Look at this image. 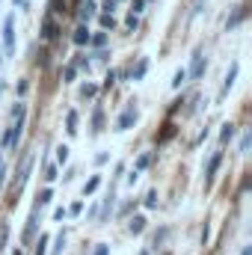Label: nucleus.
<instances>
[{
	"label": "nucleus",
	"mask_w": 252,
	"mask_h": 255,
	"mask_svg": "<svg viewBox=\"0 0 252 255\" xmlns=\"http://www.w3.org/2000/svg\"><path fill=\"white\" fill-rule=\"evenodd\" d=\"M101 125H104V113L98 110V113H95V119H92V133H101Z\"/></svg>",
	"instance_id": "obj_21"
},
{
	"label": "nucleus",
	"mask_w": 252,
	"mask_h": 255,
	"mask_svg": "<svg viewBox=\"0 0 252 255\" xmlns=\"http://www.w3.org/2000/svg\"><path fill=\"white\" fill-rule=\"evenodd\" d=\"M57 33H60V30H57V24L48 18V21L42 24V36H45V39H57Z\"/></svg>",
	"instance_id": "obj_10"
},
{
	"label": "nucleus",
	"mask_w": 252,
	"mask_h": 255,
	"mask_svg": "<svg viewBox=\"0 0 252 255\" xmlns=\"http://www.w3.org/2000/svg\"><path fill=\"white\" fill-rule=\"evenodd\" d=\"M0 63H3V57H0Z\"/></svg>",
	"instance_id": "obj_40"
},
{
	"label": "nucleus",
	"mask_w": 252,
	"mask_h": 255,
	"mask_svg": "<svg viewBox=\"0 0 252 255\" xmlns=\"http://www.w3.org/2000/svg\"><path fill=\"white\" fill-rule=\"evenodd\" d=\"M95 9H98V6H95V3H92V0H86V3H83V6H80V21H89V18H92V15H95Z\"/></svg>",
	"instance_id": "obj_9"
},
{
	"label": "nucleus",
	"mask_w": 252,
	"mask_h": 255,
	"mask_svg": "<svg viewBox=\"0 0 252 255\" xmlns=\"http://www.w3.org/2000/svg\"><path fill=\"white\" fill-rule=\"evenodd\" d=\"M145 208H157V190H151L145 196Z\"/></svg>",
	"instance_id": "obj_25"
},
{
	"label": "nucleus",
	"mask_w": 252,
	"mask_h": 255,
	"mask_svg": "<svg viewBox=\"0 0 252 255\" xmlns=\"http://www.w3.org/2000/svg\"><path fill=\"white\" fill-rule=\"evenodd\" d=\"M45 178L54 181V178H57V166H48V169H45Z\"/></svg>",
	"instance_id": "obj_32"
},
{
	"label": "nucleus",
	"mask_w": 252,
	"mask_h": 255,
	"mask_svg": "<svg viewBox=\"0 0 252 255\" xmlns=\"http://www.w3.org/2000/svg\"><path fill=\"white\" fill-rule=\"evenodd\" d=\"M244 18H247V9H244V6H241V9H238V12H235V15H232V18H229V30H235V27H238V24H241V21H244Z\"/></svg>",
	"instance_id": "obj_13"
},
{
	"label": "nucleus",
	"mask_w": 252,
	"mask_h": 255,
	"mask_svg": "<svg viewBox=\"0 0 252 255\" xmlns=\"http://www.w3.org/2000/svg\"><path fill=\"white\" fill-rule=\"evenodd\" d=\"M63 77H65V80H74V77H77V68H74V65H65Z\"/></svg>",
	"instance_id": "obj_29"
},
{
	"label": "nucleus",
	"mask_w": 252,
	"mask_h": 255,
	"mask_svg": "<svg viewBox=\"0 0 252 255\" xmlns=\"http://www.w3.org/2000/svg\"><path fill=\"white\" fill-rule=\"evenodd\" d=\"M241 255H252V247H247V250H244V253H241Z\"/></svg>",
	"instance_id": "obj_38"
},
{
	"label": "nucleus",
	"mask_w": 252,
	"mask_h": 255,
	"mask_svg": "<svg viewBox=\"0 0 252 255\" xmlns=\"http://www.w3.org/2000/svg\"><path fill=\"white\" fill-rule=\"evenodd\" d=\"M12 3H15V6H21V3H24V0H12Z\"/></svg>",
	"instance_id": "obj_39"
},
{
	"label": "nucleus",
	"mask_w": 252,
	"mask_h": 255,
	"mask_svg": "<svg viewBox=\"0 0 252 255\" xmlns=\"http://www.w3.org/2000/svg\"><path fill=\"white\" fill-rule=\"evenodd\" d=\"M142 255H148V253H142Z\"/></svg>",
	"instance_id": "obj_41"
},
{
	"label": "nucleus",
	"mask_w": 252,
	"mask_h": 255,
	"mask_svg": "<svg viewBox=\"0 0 252 255\" xmlns=\"http://www.w3.org/2000/svg\"><path fill=\"white\" fill-rule=\"evenodd\" d=\"M92 255H110V247H107V244H95Z\"/></svg>",
	"instance_id": "obj_28"
},
{
	"label": "nucleus",
	"mask_w": 252,
	"mask_h": 255,
	"mask_svg": "<svg viewBox=\"0 0 252 255\" xmlns=\"http://www.w3.org/2000/svg\"><path fill=\"white\" fill-rule=\"evenodd\" d=\"M125 24H127V30H136V27H139V15H136V12H130V15L125 18Z\"/></svg>",
	"instance_id": "obj_22"
},
{
	"label": "nucleus",
	"mask_w": 252,
	"mask_h": 255,
	"mask_svg": "<svg viewBox=\"0 0 252 255\" xmlns=\"http://www.w3.org/2000/svg\"><path fill=\"white\" fill-rule=\"evenodd\" d=\"M148 163H151V154H139V157H136V172L148 169Z\"/></svg>",
	"instance_id": "obj_20"
},
{
	"label": "nucleus",
	"mask_w": 252,
	"mask_h": 255,
	"mask_svg": "<svg viewBox=\"0 0 252 255\" xmlns=\"http://www.w3.org/2000/svg\"><path fill=\"white\" fill-rule=\"evenodd\" d=\"M48 235H39V247H36V255H48Z\"/></svg>",
	"instance_id": "obj_18"
},
{
	"label": "nucleus",
	"mask_w": 252,
	"mask_h": 255,
	"mask_svg": "<svg viewBox=\"0 0 252 255\" xmlns=\"http://www.w3.org/2000/svg\"><path fill=\"white\" fill-rule=\"evenodd\" d=\"M51 199H54V193H51V190H42V193H39V205H48Z\"/></svg>",
	"instance_id": "obj_30"
},
{
	"label": "nucleus",
	"mask_w": 252,
	"mask_h": 255,
	"mask_svg": "<svg viewBox=\"0 0 252 255\" xmlns=\"http://www.w3.org/2000/svg\"><path fill=\"white\" fill-rule=\"evenodd\" d=\"M3 48L6 54H15V18L12 15L3 21Z\"/></svg>",
	"instance_id": "obj_1"
},
{
	"label": "nucleus",
	"mask_w": 252,
	"mask_h": 255,
	"mask_svg": "<svg viewBox=\"0 0 252 255\" xmlns=\"http://www.w3.org/2000/svg\"><path fill=\"white\" fill-rule=\"evenodd\" d=\"M65 214H68L65 208H57V211H54V220H65Z\"/></svg>",
	"instance_id": "obj_36"
},
{
	"label": "nucleus",
	"mask_w": 252,
	"mask_h": 255,
	"mask_svg": "<svg viewBox=\"0 0 252 255\" xmlns=\"http://www.w3.org/2000/svg\"><path fill=\"white\" fill-rule=\"evenodd\" d=\"M187 80V68H178L175 77H172V89H181V83Z\"/></svg>",
	"instance_id": "obj_16"
},
{
	"label": "nucleus",
	"mask_w": 252,
	"mask_h": 255,
	"mask_svg": "<svg viewBox=\"0 0 252 255\" xmlns=\"http://www.w3.org/2000/svg\"><path fill=\"white\" fill-rule=\"evenodd\" d=\"M205 57H202V51H196V57H193V65H190V71H187V77H193V80H199L202 74H205Z\"/></svg>",
	"instance_id": "obj_3"
},
{
	"label": "nucleus",
	"mask_w": 252,
	"mask_h": 255,
	"mask_svg": "<svg viewBox=\"0 0 252 255\" xmlns=\"http://www.w3.org/2000/svg\"><path fill=\"white\" fill-rule=\"evenodd\" d=\"M127 232H130V235H142V232H145V217H142V214L130 217V223H127Z\"/></svg>",
	"instance_id": "obj_5"
},
{
	"label": "nucleus",
	"mask_w": 252,
	"mask_h": 255,
	"mask_svg": "<svg viewBox=\"0 0 252 255\" xmlns=\"http://www.w3.org/2000/svg\"><path fill=\"white\" fill-rule=\"evenodd\" d=\"M98 184H101V175H92L89 181H86V187H83V196H89V193L98 190Z\"/></svg>",
	"instance_id": "obj_15"
},
{
	"label": "nucleus",
	"mask_w": 252,
	"mask_h": 255,
	"mask_svg": "<svg viewBox=\"0 0 252 255\" xmlns=\"http://www.w3.org/2000/svg\"><path fill=\"white\" fill-rule=\"evenodd\" d=\"M71 42H74V45H89V30H86V24H80V27L74 30Z\"/></svg>",
	"instance_id": "obj_6"
},
{
	"label": "nucleus",
	"mask_w": 252,
	"mask_h": 255,
	"mask_svg": "<svg viewBox=\"0 0 252 255\" xmlns=\"http://www.w3.org/2000/svg\"><path fill=\"white\" fill-rule=\"evenodd\" d=\"M80 211H83V202H74V205L68 208V214H80Z\"/></svg>",
	"instance_id": "obj_35"
},
{
	"label": "nucleus",
	"mask_w": 252,
	"mask_h": 255,
	"mask_svg": "<svg viewBox=\"0 0 252 255\" xmlns=\"http://www.w3.org/2000/svg\"><path fill=\"white\" fill-rule=\"evenodd\" d=\"M68 160V145H60L57 148V163H65Z\"/></svg>",
	"instance_id": "obj_23"
},
{
	"label": "nucleus",
	"mask_w": 252,
	"mask_h": 255,
	"mask_svg": "<svg viewBox=\"0 0 252 255\" xmlns=\"http://www.w3.org/2000/svg\"><path fill=\"white\" fill-rule=\"evenodd\" d=\"M101 27H104V30H113V27H116V18H113V12H104V15H101Z\"/></svg>",
	"instance_id": "obj_17"
},
{
	"label": "nucleus",
	"mask_w": 252,
	"mask_h": 255,
	"mask_svg": "<svg viewBox=\"0 0 252 255\" xmlns=\"http://www.w3.org/2000/svg\"><path fill=\"white\" fill-rule=\"evenodd\" d=\"M232 139H235V125H232V122H226L223 130H220V142H223V145H229Z\"/></svg>",
	"instance_id": "obj_8"
},
{
	"label": "nucleus",
	"mask_w": 252,
	"mask_h": 255,
	"mask_svg": "<svg viewBox=\"0 0 252 255\" xmlns=\"http://www.w3.org/2000/svg\"><path fill=\"white\" fill-rule=\"evenodd\" d=\"M250 145H252V133L247 130V133H244V139H241V151H250Z\"/></svg>",
	"instance_id": "obj_26"
},
{
	"label": "nucleus",
	"mask_w": 252,
	"mask_h": 255,
	"mask_svg": "<svg viewBox=\"0 0 252 255\" xmlns=\"http://www.w3.org/2000/svg\"><path fill=\"white\" fill-rule=\"evenodd\" d=\"M104 80H107L104 86H113V83H116V71H107V77H104Z\"/></svg>",
	"instance_id": "obj_34"
},
{
	"label": "nucleus",
	"mask_w": 252,
	"mask_h": 255,
	"mask_svg": "<svg viewBox=\"0 0 252 255\" xmlns=\"http://www.w3.org/2000/svg\"><path fill=\"white\" fill-rule=\"evenodd\" d=\"M65 130H68L71 136L77 133V113H74V110H68V116H65Z\"/></svg>",
	"instance_id": "obj_12"
},
{
	"label": "nucleus",
	"mask_w": 252,
	"mask_h": 255,
	"mask_svg": "<svg viewBox=\"0 0 252 255\" xmlns=\"http://www.w3.org/2000/svg\"><path fill=\"white\" fill-rule=\"evenodd\" d=\"M220 163H223V151H217V154L211 157V163H208V181H214V175H217Z\"/></svg>",
	"instance_id": "obj_7"
},
{
	"label": "nucleus",
	"mask_w": 252,
	"mask_h": 255,
	"mask_svg": "<svg viewBox=\"0 0 252 255\" xmlns=\"http://www.w3.org/2000/svg\"><path fill=\"white\" fill-rule=\"evenodd\" d=\"M101 9H104V12H113V9H116V0H104Z\"/></svg>",
	"instance_id": "obj_33"
},
{
	"label": "nucleus",
	"mask_w": 252,
	"mask_h": 255,
	"mask_svg": "<svg viewBox=\"0 0 252 255\" xmlns=\"http://www.w3.org/2000/svg\"><path fill=\"white\" fill-rule=\"evenodd\" d=\"M63 247H65V232H60V235H57V247H54V255L63 253Z\"/></svg>",
	"instance_id": "obj_24"
},
{
	"label": "nucleus",
	"mask_w": 252,
	"mask_h": 255,
	"mask_svg": "<svg viewBox=\"0 0 252 255\" xmlns=\"http://www.w3.org/2000/svg\"><path fill=\"white\" fill-rule=\"evenodd\" d=\"M98 95V86L95 83H83L80 86V98H95Z\"/></svg>",
	"instance_id": "obj_14"
},
{
	"label": "nucleus",
	"mask_w": 252,
	"mask_h": 255,
	"mask_svg": "<svg viewBox=\"0 0 252 255\" xmlns=\"http://www.w3.org/2000/svg\"><path fill=\"white\" fill-rule=\"evenodd\" d=\"M145 71H148V60H139L136 68L130 71V77H133V80H142V77H145Z\"/></svg>",
	"instance_id": "obj_11"
},
{
	"label": "nucleus",
	"mask_w": 252,
	"mask_h": 255,
	"mask_svg": "<svg viewBox=\"0 0 252 255\" xmlns=\"http://www.w3.org/2000/svg\"><path fill=\"white\" fill-rule=\"evenodd\" d=\"M142 9H145V0H130V12H136V15H139Z\"/></svg>",
	"instance_id": "obj_27"
},
{
	"label": "nucleus",
	"mask_w": 252,
	"mask_h": 255,
	"mask_svg": "<svg viewBox=\"0 0 252 255\" xmlns=\"http://www.w3.org/2000/svg\"><path fill=\"white\" fill-rule=\"evenodd\" d=\"M89 42H92L95 48H104V45H107V33H95V36H89Z\"/></svg>",
	"instance_id": "obj_19"
},
{
	"label": "nucleus",
	"mask_w": 252,
	"mask_h": 255,
	"mask_svg": "<svg viewBox=\"0 0 252 255\" xmlns=\"http://www.w3.org/2000/svg\"><path fill=\"white\" fill-rule=\"evenodd\" d=\"M133 122H136V110H133V107H127L125 113L116 119V130H127V128H133Z\"/></svg>",
	"instance_id": "obj_4"
},
{
	"label": "nucleus",
	"mask_w": 252,
	"mask_h": 255,
	"mask_svg": "<svg viewBox=\"0 0 252 255\" xmlns=\"http://www.w3.org/2000/svg\"><path fill=\"white\" fill-rule=\"evenodd\" d=\"M238 71H241V65L238 63H232L229 65V74H226V83H223V89H220V101L232 92V86H235V80H238Z\"/></svg>",
	"instance_id": "obj_2"
},
{
	"label": "nucleus",
	"mask_w": 252,
	"mask_h": 255,
	"mask_svg": "<svg viewBox=\"0 0 252 255\" xmlns=\"http://www.w3.org/2000/svg\"><path fill=\"white\" fill-rule=\"evenodd\" d=\"M21 116H24V104H15L12 107V119H21Z\"/></svg>",
	"instance_id": "obj_31"
},
{
	"label": "nucleus",
	"mask_w": 252,
	"mask_h": 255,
	"mask_svg": "<svg viewBox=\"0 0 252 255\" xmlns=\"http://www.w3.org/2000/svg\"><path fill=\"white\" fill-rule=\"evenodd\" d=\"M3 244H6V229L0 232V250H3Z\"/></svg>",
	"instance_id": "obj_37"
}]
</instances>
